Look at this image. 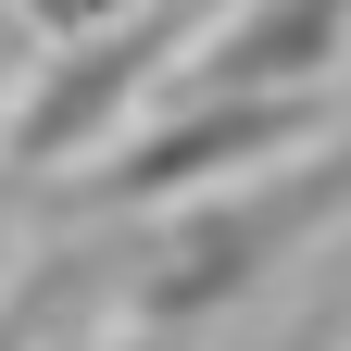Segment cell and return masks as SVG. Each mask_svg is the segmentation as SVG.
<instances>
[{
	"label": "cell",
	"mask_w": 351,
	"mask_h": 351,
	"mask_svg": "<svg viewBox=\"0 0 351 351\" xmlns=\"http://www.w3.org/2000/svg\"><path fill=\"white\" fill-rule=\"evenodd\" d=\"M339 38H351V0H251L201 51V101L213 88H301V75L339 63Z\"/></svg>",
	"instance_id": "7a4b0ae2"
},
{
	"label": "cell",
	"mask_w": 351,
	"mask_h": 351,
	"mask_svg": "<svg viewBox=\"0 0 351 351\" xmlns=\"http://www.w3.org/2000/svg\"><path fill=\"white\" fill-rule=\"evenodd\" d=\"M301 138V101H263V88H213L201 125H163L113 163V201H151V189H189V176H226V151H276Z\"/></svg>",
	"instance_id": "6da1fadb"
},
{
	"label": "cell",
	"mask_w": 351,
	"mask_h": 351,
	"mask_svg": "<svg viewBox=\"0 0 351 351\" xmlns=\"http://www.w3.org/2000/svg\"><path fill=\"white\" fill-rule=\"evenodd\" d=\"M38 13H51V25H88V13H113V0H38Z\"/></svg>",
	"instance_id": "277c9868"
},
{
	"label": "cell",
	"mask_w": 351,
	"mask_h": 351,
	"mask_svg": "<svg viewBox=\"0 0 351 351\" xmlns=\"http://www.w3.org/2000/svg\"><path fill=\"white\" fill-rule=\"evenodd\" d=\"M138 51H151V38H113V51H75V63H63V88H51V101L25 113V163L75 151L88 125H101V113L125 101V88H138Z\"/></svg>",
	"instance_id": "3957f363"
}]
</instances>
